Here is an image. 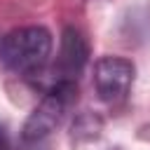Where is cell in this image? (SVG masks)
Listing matches in <instances>:
<instances>
[{"label": "cell", "mask_w": 150, "mask_h": 150, "mask_svg": "<svg viewBox=\"0 0 150 150\" xmlns=\"http://www.w3.org/2000/svg\"><path fill=\"white\" fill-rule=\"evenodd\" d=\"M87 56H89V47H87V40L82 38V33L75 28H66L61 35L56 63L49 68V75H47V80H49L47 89L54 84H63V82H77V77L87 63Z\"/></svg>", "instance_id": "cell-4"}, {"label": "cell", "mask_w": 150, "mask_h": 150, "mask_svg": "<svg viewBox=\"0 0 150 150\" xmlns=\"http://www.w3.org/2000/svg\"><path fill=\"white\" fill-rule=\"evenodd\" d=\"M0 150H9V134L5 124H0Z\"/></svg>", "instance_id": "cell-5"}, {"label": "cell", "mask_w": 150, "mask_h": 150, "mask_svg": "<svg viewBox=\"0 0 150 150\" xmlns=\"http://www.w3.org/2000/svg\"><path fill=\"white\" fill-rule=\"evenodd\" d=\"M136 68L129 59L122 56H101L94 66V84L96 94L103 103H122L129 96V89L134 84Z\"/></svg>", "instance_id": "cell-3"}, {"label": "cell", "mask_w": 150, "mask_h": 150, "mask_svg": "<svg viewBox=\"0 0 150 150\" xmlns=\"http://www.w3.org/2000/svg\"><path fill=\"white\" fill-rule=\"evenodd\" d=\"M77 98V82H63L54 84L45 91L42 101L33 108L28 120L23 122L21 129V141L23 143H40L45 141L66 117L68 108Z\"/></svg>", "instance_id": "cell-2"}, {"label": "cell", "mask_w": 150, "mask_h": 150, "mask_svg": "<svg viewBox=\"0 0 150 150\" xmlns=\"http://www.w3.org/2000/svg\"><path fill=\"white\" fill-rule=\"evenodd\" d=\"M52 33L42 26H23L9 30L0 40V63L19 75L40 77L52 56Z\"/></svg>", "instance_id": "cell-1"}]
</instances>
